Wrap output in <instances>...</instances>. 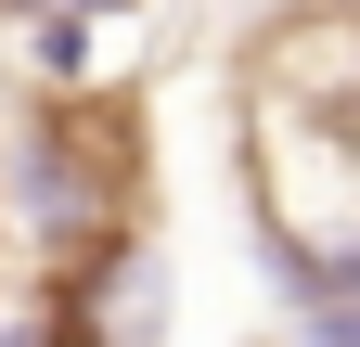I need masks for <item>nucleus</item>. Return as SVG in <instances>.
I'll list each match as a JSON object with an SVG mask.
<instances>
[{"instance_id":"f257e3e1","label":"nucleus","mask_w":360,"mask_h":347,"mask_svg":"<svg viewBox=\"0 0 360 347\" xmlns=\"http://www.w3.org/2000/svg\"><path fill=\"white\" fill-rule=\"evenodd\" d=\"M232 167L309 309L360 296V0H270L232 39Z\"/></svg>"},{"instance_id":"f03ea898","label":"nucleus","mask_w":360,"mask_h":347,"mask_svg":"<svg viewBox=\"0 0 360 347\" xmlns=\"http://www.w3.org/2000/svg\"><path fill=\"white\" fill-rule=\"evenodd\" d=\"M13 219L39 270H90V257L155 244V116L129 77H77V91L26 103L13 142Z\"/></svg>"},{"instance_id":"7ed1b4c3","label":"nucleus","mask_w":360,"mask_h":347,"mask_svg":"<svg viewBox=\"0 0 360 347\" xmlns=\"http://www.w3.org/2000/svg\"><path fill=\"white\" fill-rule=\"evenodd\" d=\"M142 0H0V26H116Z\"/></svg>"},{"instance_id":"20e7f679","label":"nucleus","mask_w":360,"mask_h":347,"mask_svg":"<svg viewBox=\"0 0 360 347\" xmlns=\"http://www.w3.org/2000/svg\"><path fill=\"white\" fill-rule=\"evenodd\" d=\"M0 257H13V219H0Z\"/></svg>"}]
</instances>
